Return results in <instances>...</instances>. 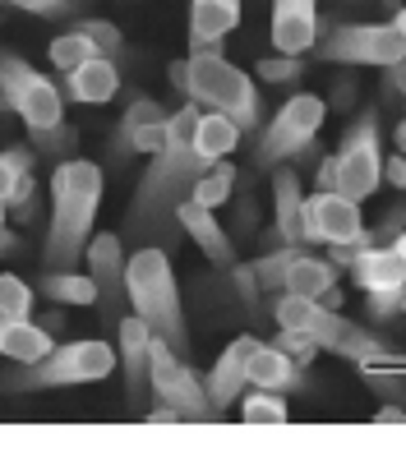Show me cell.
<instances>
[{
	"label": "cell",
	"mask_w": 406,
	"mask_h": 461,
	"mask_svg": "<svg viewBox=\"0 0 406 461\" xmlns=\"http://www.w3.org/2000/svg\"><path fill=\"white\" fill-rule=\"evenodd\" d=\"M84 263H88V277L97 286V310L102 319L116 328V319L130 310V300H125V245L121 236H88L84 245Z\"/></svg>",
	"instance_id": "14"
},
{
	"label": "cell",
	"mask_w": 406,
	"mask_h": 461,
	"mask_svg": "<svg viewBox=\"0 0 406 461\" xmlns=\"http://www.w3.org/2000/svg\"><path fill=\"white\" fill-rule=\"evenodd\" d=\"M249 267L264 291H291V295H310V300H323L338 286V273H342L332 258H314L310 249H295V245H273Z\"/></svg>",
	"instance_id": "10"
},
{
	"label": "cell",
	"mask_w": 406,
	"mask_h": 461,
	"mask_svg": "<svg viewBox=\"0 0 406 461\" xmlns=\"http://www.w3.org/2000/svg\"><path fill=\"white\" fill-rule=\"evenodd\" d=\"M148 323L139 314L116 319V341H121V365H125V402L130 411H143V388H148Z\"/></svg>",
	"instance_id": "19"
},
{
	"label": "cell",
	"mask_w": 406,
	"mask_h": 461,
	"mask_svg": "<svg viewBox=\"0 0 406 461\" xmlns=\"http://www.w3.org/2000/svg\"><path fill=\"white\" fill-rule=\"evenodd\" d=\"M273 245L310 249V236H305V189H301V176H295L291 162L273 167V230H268V249Z\"/></svg>",
	"instance_id": "15"
},
{
	"label": "cell",
	"mask_w": 406,
	"mask_h": 461,
	"mask_svg": "<svg viewBox=\"0 0 406 461\" xmlns=\"http://www.w3.org/2000/svg\"><path fill=\"white\" fill-rule=\"evenodd\" d=\"M125 300L130 314H139L148 323V332L162 337L171 351H190V323L180 310V291H176V273L162 245H139L125 258Z\"/></svg>",
	"instance_id": "5"
},
{
	"label": "cell",
	"mask_w": 406,
	"mask_h": 461,
	"mask_svg": "<svg viewBox=\"0 0 406 461\" xmlns=\"http://www.w3.org/2000/svg\"><path fill=\"white\" fill-rule=\"evenodd\" d=\"M245 383L268 388V393H295L301 388V365H295L286 351H277L273 341H258L249 351V365H245Z\"/></svg>",
	"instance_id": "22"
},
{
	"label": "cell",
	"mask_w": 406,
	"mask_h": 461,
	"mask_svg": "<svg viewBox=\"0 0 406 461\" xmlns=\"http://www.w3.org/2000/svg\"><path fill=\"white\" fill-rule=\"evenodd\" d=\"M323 97L314 93H295L273 121L258 125V143L249 152V171H273L282 162H301V158H314L319 152V125H323Z\"/></svg>",
	"instance_id": "8"
},
{
	"label": "cell",
	"mask_w": 406,
	"mask_h": 461,
	"mask_svg": "<svg viewBox=\"0 0 406 461\" xmlns=\"http://www.w3.org/2000/svg\"><path fill=\"white\" fill-rule=\"evenodd\" d=\"M116 369V351L106 341H60L42 360H32L14 374H0V393H47L74 388V383H97Z\"/></svg>",
	"instance_id": "7"
},
{
	"label": "cell",
	"mask_w": 406,
	"mask_h": 461,
	"mask_svg": "<svg viewBox=\"0 0 406 461\" xmlns=\"http://www.w3.org/2000/svg\"><path fill=\"white\" fill-rule=\"evenodd\" d=\"M121 93V65L106 60V56H93L84 65L65 69V84H60V97L69 102H84V106H102Z\"/></svg>",
	"instance_id": "20"
},
{
	"label": "cell",
	"mask_w": 406,
	"mask_h": 461,
	"mask_svg": "<svg viewBox=\"0 0 406 461\" xmlns=\"http://www.w3.org/2000/svg\"><path fill=\"white\" fill-rule=\"evenodd\" d=\"M5 5H14L23 14H37V19H74L79 14V0H5Z\"/></svg>",
	"instance_id": "35"
},
{
	"label": "cell",
	"mask_w": 406,
	"mask_h": 461,
	"mask_svg": "<svg viewBox=\"0 0 406 461\" xmlns=\"http://www.w3.org/2000/svg\"><path fill=\"white\" fill-rule=\"evenodd\" d=\"M254 346H258V337H249V332L236 337L227 351L217 356V365L203 374V393H208V402H212L217 415L227 411V406H236V397L249 388V383H245V365H249V351H254Z\"/></svg>",
	"instance_id": "17"
},
{
	"label": "cell",
	"mask_w": 406,
	"mask_h": 461,
	"mask_svg": "<svg viewBox=\"0 0 406 461\" xmlns=\"http://www.w3.org/2000/svg\"><path fill=\"white\" fill-rule=\"evenodd\" d=\"M305 236L323 249H351L369 240V226L356 199L338 194V189H314V194H305Z\"/></svg>",
	"instance_id": "13"
},
{
	"label": "cell",
	"mask_w": 406,
	"mask_h": 461,
	"mask_svg": "<svg viewBox=\"0 0 406 461\" xmlns=\"http://www.w3.org/2000/svg\"><path fill=\"white\" fill-rule=\"evenodd\" d=\"M369 388H374L383 402H397V406H406V383H383V378H369Z\"/></svg>",
	"instance_id": "41"
},
{
	"label": "cell",
	"mask_w": 406,
	"mask_h": 461,
	"mask_svg": "<svg viewBox=\"0 0 406 461\" xmlns=\"http://www.w3.org/2000/svg\"><path fill=\"white\" fill-rule=\"evenodd\" d=\"M392 28H397V32L406 37V10H397V14H392Z\"/></svg>",
	"instance_id": "48"
},
{
	"label": "cell",
	"mask_w": 406,
	"mask_h": 461,
	"mask_svg": "<svg viewBox=\"0 0 406 461\" xmlns=\"http://www.w3.org/2000/svg\"><path fill=\"white\" fill-rule=\"evenodd\" d=\"M51 346H56V337L37 323L32 314H28V319L0 314V356H10V360H19V365H32V360H42Z\"/></svg>",
	"instance_id": "23"
},
{
	"label": "cell",
	"mask_w": 406,
	"mask_h": 461,
	"mask_svg": "<svg viewBox=\"0 0 406 461\" xmlns=\"http://www.w3.org/2000/svg\"><path fill=\"white\" fill-rule=\"evenodd\" d=\"M143 420H153V425H171V420H180V411H176V406H167V402H158Z\"/></svg>",
	"instance_id": "44"
},
{
	"label": "cell",
	"mask_w": 406,
	"mask_h": 461,
	"mask_svg": "<svg viewBox=\"0 0 406 461\" xmlns=\"http://www.w3.org/2000/svg\"><path fill=\"white\" fill-rule=\"evenodd\" d=\"M356 93H360V84H356V74H342V79H338V88H332V97H328L323 106H328V111H351Z\"/></svg>",
	"instance_id": "38"
},
{
	"label": "cell",
	"mask_w": 406,
	"mask_h": 461,
	"mask_svg": "<svg viewBox=\"0 0 406 461\" xmlns=\"http://www.w3.org/2000/svg\"><path fill=\"white\" fill-rule=\"evenodd\" d=\"M236 402H240V420H249V425H282V420H291L286 397L282 393H268V388L240 393Z\"/></svg>",
	"instance_id": "29"
},
{
	"label": "cell",
	"mask_w": 406,
	"mask_h": 461,
	"mask_svg": "<svg viewBox=\"0 0 406 461\" xmlns=\"http://www.w3.org/2000/svg\"><path fill=\"white\" fill-rule=\"evenodd\" d=\"M236 194V167L227 162V158H221V162H212L199 180H194V189H190V199L194 203H203V208H221V203H227Z\"/></svg>",
	"instance_id": "27"
},
{
	"label": "cell",
	"mask_w": 406,
	"mask_h": 461,
	"mask_svg": "<svg viewBox=\"0 0 406 461\" xmlns=\"http://www.w3.org/2000/svg\"><path fill=\"white\" fill-rule=\"evenodd\" d=\"M0 314H14V319L32 314V286L14 273H0Z\"/></svg>",
	"instance_id": "33"
},
{
	"label": "cell",
	"mask_w": 406,
	"mask_h": 461,
	"mask_svg": "<svg viewBox=\"0 0 406 461\" xmlns=\"http://www.w3.org/2000/svg\"><path fill=\"white\" fill-rule=\"evenodd\" d=\"M32 167H37V152H32V143H14V148L0 152V203L10 199L14 180H19V176H28Z\"/></svg>",
	"instance_id": "31"
},
{
	"label": "cell",
	"mask_w": 406,
	"mask_h": 461,
	"mask_svg": "<svg viewBox=\"0 0 406 461\" xmlns=\"http://www.w3.org/2000/svg\"><path fill=\"white\" fill-rule=\"evenodd\" d=\"M0 93H5L10 111L28 125L37 158H74L79 130L65 121V97L47 74H37L28 60L0 51Z\"/></svg>",
	"instance_id": "3"
},
{
	"label": "cell",
	"mask_w": 406,
	"mask_h": 461,
	"mask_svg": "<svg viewBox=\"0 0 406 461\" xmlns=\"http://www.w3.org/2000/svg\"><path fill=\"white\" fill-rule=\"evenodd\" d=\"M406 56V37L392 23H338L323 32L319 60L332 65H392Z\"/></svg>",
	"instance_id": "12"
},
{
	"label": "cell",
	"mask_w": 406,
	"mask_h": 461,
	"mask_svg": "<svg viewBox=\"0 0 406 461\" xmlns=\"http://www.w3.org/2000/svg\"><path fill=\"white\" fill-rule=\"evenodd\" d=\"M383 245H392V254H397V258H401V267H406V226L397 230L392 240H383Z\"/></svg>",
	"instance_id": "45"
},
{
	"label": "cell",
	"mask_w": 406,
	"mask_h": 461,
	"mask_svg": "<svg viewBox=\"0 0 406 461\" xmlns=\"http://www.w3.org/2000/svg\"><path fill=\"white\" fill-rule=\"evenodd\" d=\"M383 93L406 102V56H401V60H392V65H383Z\"/></svg>",
	"instance_id": "39"
},
{
	"label": "cell",
	"mask_w": 406,
	"mask_h": 461,
	"mask_svg": "<svg viewBox=\"0 0 406 461\" xmlns=\"http://www.w3.org/2000/svg\"><path fill=\"white\" fill-rule=\"evenodd\" d=\"M240 139H245V134H240L236 121H227L221 111H203V106H199V121H194V152H199L208 167L221 162V158H231Z\"/></svg>",
	"instance_id": "24"
},
{
	"label": "cell",
	"mask_w": 406,
	"mask_h": 461,
	"mask_svg": "<svg viewBox=\"0 0 406 461\" xmlns=\"http://www.w3.org/2000/svg\"><path fill=\"white\" fill-rule=\"evenodd\" d=\"M167 79L176 93H185L190 102H199L203 111H221L227 121L240 125V134H258L264 125V102L245 69H236L231 60H221V51H194L185 60L167 65Z\"/></svg>",
	"instance_id": "4"
},
{
	"label": "cell",
	"mask_w": 406,
	"mask_h": 461,
	"mask_svg": "<svg viewBox=\"0 0 406 461\" xmlns=\"http://www.w3.org/2000/svg\"><path fill=\"white\" fill-rule=\"evenodd\" d=\"M401 226H406V199H401V203H392V208L379 217V226H369V240H392Z\"/></svg>",
	"instance_id": "36"
},
{
	"label": "cell",
	"mask_w": 406,
	"mask_h": 461,
	"mask_svg": "<svg viewBox=\"0 0 406 461\" xmlns=\"http://www.w3.org/2000/svg\"><path fill=\"white\" fill-rule=\"evenodd\" d=\"M305 56H264V60H258L254 65V74H258V79H264V84H301L305 79Z\"/></svg>",
	"instance_id": "32"
},
{
	"label": "cell",
	"mask_w": 406,
	"mask_h": 461,
	"mask_svg": "<svg viewBox=\"0 0 406 461\" xmlns=\"http://www.w3.org/2000/svg\"><path fill=\"white\" fill-rule=\"evenodd\" d=\"M158 102L153 97H134L130 106H125V115H121V121H116V134H111V143H106V167L111 171H121L130 158H134V148H130V139H134V130H139V121H143V115L148 111H153Z\"/></svg>",
	"instance_id": "26"
},
{
	"label": "cell",
	"mask_w": 406,
	"mask_h": 461,
	"mask_svg": "<svg viewBox=\"0 0 406 461\" xmlns=\"http://www.w3.org/2000/svg\"><path fill=\"white\" fill-rule=\"evenodd\" d=\"M379 167H383V134H379V111L365 106L347 125L338 152H332V171H338V194L365 203L379 189Z\"/></svg>",
	"instance_id": "9"
},
{
	"label": "cell",
	"mask_w": 406,
	"mask_h": 461,
	"mask_svg": "<svg viewBox=\"0 0 406 461\" xmlns=\"http://www.w3.org/2000/svg\"><path fill=\"white\" fill-rule=\"evenodd\" d=\"M231 277H236L240 300L254 310V304H258V291H264V286H258V277H254V267H249V263H231Z\"/></svg>",
	"instance_id": "37"
},
{
	"label": "cell",
	"mask_w": 406,
	"mask_h": 461,
	"mask_svg": "<svg viewBox=\"0 0 406 461\" xmlns=\"http://www.w3.org/2000/svg\"><path fill=\"white\" fill-rule=\"evenodd\" d=\"M240 28V0H190V56L221 51V37Z\"/></svg>",
	"instance_id": "21"
},
{
	"label": "cell",
	"mask_w": 406,
	"mask_h": 461,
	"mask_svg": "<svg viewBox=\"0 0 406 461\" xmlns=\"http://www.w3.org/2000/svg\"><path fill=\"white\" fill-rule=\"evenodd\" d=\"M60 310H65V304H60ZM60 310H56V314H47V319H37V323H42L51 337H56V332H60V323H65V319H60Z\"/></svg>",
	"instance_id": "46"
},
{
	"label": "cell",
	"mask_w": 406,
	"mask_h": 461,
	"mask_svg": "<svg viewBox=\"0 0 406 461\" xmlns=\"http://www.w3.org/2000/svg\"><path fill=\"white\" fill-rule=\"evenodd\" d=\"M148 388L158 393V402L176 406L180 420H217V411L203 393V374H194L190 360L171 351L162 337H148Z\"/></svg>",
	"instance_id": "11"
},
{
	"label": "cell",
	"mask_w": 406,
	"mask_h": 461,
	"mask_svg": "<svg viewBox=\"0 0 406 461\" xmlns=\"http://www.w3.org/2000/svg\"><path fill=\"white\" fill-rule=\"evenodd\" d=\"M102 203V167L84 158H65L51 176V230L42 245L47 267H79Z\"/></svg>",
	"instance_id": "2"
},
{
	"label": "cell",
	"mask_w": 406,
	"mask_h": 461,
	"mask_svg": "<svg viewBox=\"0 0 406 461\" xmlns=\"http://www.w3.org/2000/svg\"><path fill=\"white\" fill-rule=\"evenodd\" d=\"M379 176H383V180L397 189V194H406V152H397V158H383Z\"/></svg>",
	"instance_id": "40"
},
{
	"label": "cell",
	"mask_w": 406,
	"mask_h": 461,
	"mask_svg": "<svg viewBox=\"0 0 406 461\" xmlns=\"http://www.w3.org/2000/svg\"><path fill=\"white\" fill-rule=\"evenodd\" d=\"M194 121H199V102L167 111V139L153 152L139 189H134V203L125 212V230H134L139 240H158L162 249L171 240H180V226H176V203L190 199L194 180L208 171V162L194 152Z\"/></svg>",
	"instance_id": "1"
},
{
	"label": "cell",
	"mask_w": 406,
	"mask_h": 461,
	"mask_svg": "<svg viewBox=\"0 0 406 461\" xmlns=\"http://www.w3.org/2000/svg\"><path fill=\"white\" fill-rule=\"evenodd\" d=\"M37 291H42L51 304H97V286L88 273H74V267H47L37 277Z\"/></svg>",
	"instance_id": "25"
},
{
	"label": "cell",
	"mask_w": 406,
	"mask_h": 461,
	"mask_svg": "<svg viewBox=\"0 0 406 461\" xmlns=\"http://www.w3.org/2000/svg\"><path fill=\"white\" fill-rule=\"evenodd\" d=\"M392 143H397V152H406V115H401L397 130H392Z\"/></svg>",
	"instance_id": "47"
},
{
	"label": "cell",
	"mask_w": 406,
	"mask_h": 461,
	"mask_svg": "<svg viewBox=\"0 0 406 461\" xmlns=\"http://www.w3.org/2000/svg\"><path fill=\"white\" fill-rule=\"evenodd\" d=\"M319 42V0H273V47L282 56H310Z\"/></svg>",
	"instance_id": "16"
},
{
	"label": "cell",
	"mask_w": 406,
	"mask_h": 461,
	"mask_svg": "<svg viewBox=\"0 0 406 461\" xmlns=\"http://www.w3.org/2000/svg\"><path fill=\"white\" fill-rule=\"evenodd\" d=\"M0 5H5V0H0Z\"/></svg>",
	"instance_id": "49"
},
{
	"label": "cell",
	"mask_w": 406,
	"mask_h": 461,
	"mask_svg": "<svg viewBox=\"0 0 406 461\" xmlns=\"http://www.w3.org/2000/svg\"><path fill=\"white\" fill-rule=\"evenodd\" d=\"M273 346H277V351H286L295 365H310L314 356H319V346H314V337H305V332H295V328H282L277 337H273Z\"/></svg>",
	"instance_id": "34"
},
{
	"label": "cell",
	"mask_w": 406,
	"mask_h": 461,
	"mask_svg": "<svg viewBox=\"0 0 406 461\" xmlns=\"http://www.w3.org/2000/svg\"><path fill=\"white\" fill-rule=\"evenodd\" d=\"M19 249V236L5 226V203H0V254H14Z\"/></svg>",
	"instance_id": "43"
},
{
	"label": "cell",
	"mask_w": 406,
	"mask_h": 461,
	"mask_svg": "<svg viewBox=\"0 0 406 461\" xmlns=\"http://www.w3.org/2000/svg\"><path fill=\"white\" fill-rule=\"evenodd\" d=\"M69 23L79 28V32H88L93 42H97V51H102V56H111L116 65H125L130 47H125V32H121L116 23H106V19H93V14H74Z\"/></svg>",
	"instance_id": "30"
},
{
	"label": "cell",
	"mask_w": 406,
	"mask_h": 461,
	"mask_svg": "<svg viewBox=\"0 0 406 461\" xmlns=\"http://www.w3.org/2000/svg\"><path fill=\"white\" fill-rule=\"evenodd\" d=\"M374 420H379V425H406V406H397V402H383V406L374 411Z\"/></svg>",
	"instance_id": "42"
},
{
	"label": "cell",
	"mask_w": 406,
	"mask_h": 461,
	"mask_svg": "<svg viewBox=\"0 0 406 461\" xmlns=\"http://www.w3.org/2000/svg\"><path fill=\"white\" fill-rule=\"evenodd\" d=\"M273 319H277V328H295V332L314 337L319 351H332V356L356 360V365H369V360H383L388 356V341L379 332H369L365 323L342 319L338 310H328L323 300H310V295L277 291Z\"/></svg>",
	"instance_id": "6"
},
{
	"label": "cell",
	"mask_w": 406,
	"mask_h": 461,
	"mask_svg": "<svg viewBox=\"0 0 406 461\" xmlns=\"http://www.w3.org/2000/svg\"><path fill=\"white\" fill-rule=\"evenodd\" d=\"M176 226H180V236H190L203 249L208 263H217V267H231L236 263V245H231L227 230L217 226V212L212 208H203L194 199H180L176 203Z\"/></svg>",
	"instance_id": "18"
},
{
	"label": "cell",
	"mask_w": 406,
	"mask_h": 461,
	"mask_svg": "<svg viewBox=\"0 0 406 461\" xmlns=\"http://www.w3.org/2000/svg\"><path fill=\"white\" fill-rule=\"evenodd\" d=\"M47 56H51V65H56V69L65 74V69L84 65V60H93V56H102V51H97V42H93L88 32H79V28L69 23V32H60L56 42L47 47ZM106 60H111V56H106Z\"/></svg>",
	"instance_id": "28"
}]
</instances>
